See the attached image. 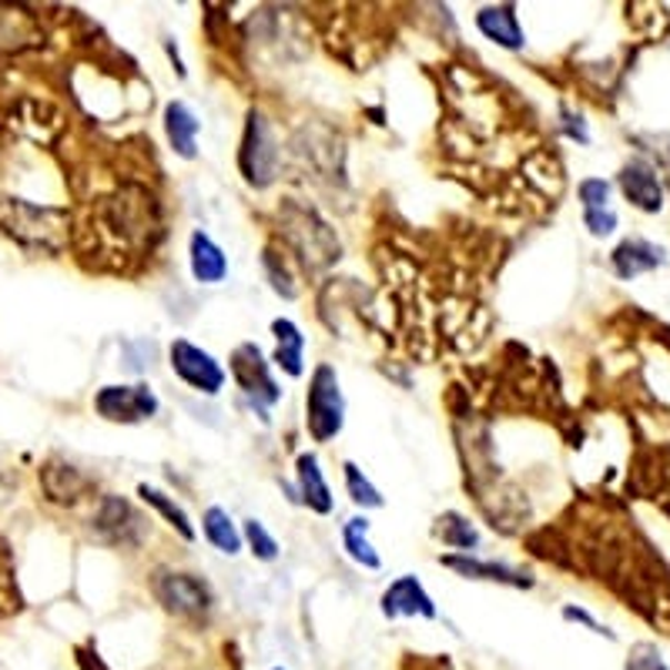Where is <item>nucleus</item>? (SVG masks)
I'll return each mask as SVG.
<instances>
[{"mask_svg":"<svg viewBox=\"0 0 670 670\" xmlns=\"http://www.w3.org/2000/svg\"><path fill=\"white\" fill-rule=\"evenodd\" d=\"M305 426L315 443H328L343 433L346 426V396L339 386V376L328 363L315 366L308 376V393H305Z\"/></svg>","mask_w":670,"mask_h":670,"instance_id":"1","label":"nucleus"},{"mask_svg":"<svg viewBox=\"0 0 670 670\" xmlns=\"http://www.w3.org/2000/svg\"><path fill=\"white\" fill-rule=\"evenodd\" d=\"M238 168L242 179L252 189H268L278 175V141L275 128L265 111L252 108L245 114V131H242V148H238Z\"/></svg>","mask_w":670,"mask_h":670,"instance_id":"2","label":"nucleus"},{"mask_svg":"<svg viewBox=\"0 0 670 670\" xmlns=\"http://www.w3.org/2000/svg\"><path fill=\"white\" fill-rule=\"evenodd\" d=\"M151 587H154L158 603H161L168 613L185 617V620H202V617L212 613L215 597H212L209 583H205L202 577H195V573L161 570V573H154Z\"/></svg>","mask_w":670,"mask_h":670,"instance_id":"3","label":"nucleus"},{"mask_svg":"<svg viewBox=\"0 0 670 670\" xmlns=\"http://www.w3.org/2000/svg\"><path fill=\"white\" fill-rule=\"evenodd\" d=\"M232 376H235L238 389L248 396L252 409H258V416L268 423V409L282 399V389L272 379V369H268V363L255 343H242L232 353Z\"/></svg>","mask_w":670,"mask_h":670,"instance_id":"4","label":"nucleus"},{"mask_svg":"<svg viewBox=\"0 0 670 670\" xmlns=\"http://www.w3.org/2000/svg\"><path fill=\"white\" fill-rule=\"evenodd\" d=\"M168 359H172V373L185 386H192L195 393H202V396H219L222 393L225 369L209 349H202V346H195L189 339H175L172 349H168Z\"/></svg>","mask_w":670,"mask_h":670,"instance_id":"5","label":"nucleus"},{"mask_svg":"<svg viewBox=\"0 0 670 670\" xmlns=\"http://www.w3.org/2000/svg\"><path fill=\"white\" fill-rule=\"evenodd\" d=\"M158 396L151 393V386L134 383V386H104L94 396V409L101 419L108 423H121V426H134L144 423L158 413Z\"/></svg>","mask_w":670,"mask_h":670,"instance_id":"6","label":"nucleus"},{"mask_svg":"<svg viewBox=\"0 0 670 670\" xmlns=\"http://www.w3.org/2000/svg\"><path fill=\"white\" fill-rule=\"evenodd\" d=\"M379 610H383L386 620H403V617L436 620V617H439L433 597L426 593V587H423L419 577H413V573H403V577H396V580L386 587V593H383V600H379Z\"/></svg>","mask_w":670,"mask_h":670,"instance_id":"7","label":"nucleus"},{"mask_svg":"<svg viewBox=\"0 0 670 670\" xmlns=\"http://www.w3.org/2000/svg\"><path fill=\"white\" fill-rule=\"evenodd\" d=\"M617 185H620L623 199H627L633 209H640V212H647V215H653V212L663 209V185H660L657 172H653L647 161H640V158L627 161V164L620 168V175H617Z\"/></svg>","mask_w":670,"mask_h":670,"instance_id":"8","label":"nucleus"},{"mask_svg":"<svg viewBox=\"0 0 670 670\" xmlns=\"http://www.w3.org/2000/svg\"><path fill=\"white\" fill-rule=\"evenodd\" d=\"M443 567L456 570L459 577L466 580H486V583H499V587H514V590H530L537 580L520 570V567H510V564H493V560H479V557H469V554H453V557H443Z\"/></svg>","mask_w":670,"mask_h":670,"instance_id":"9","label":"nucleus"},{"mask_svg":"<svg viewBox=\"0 0 670 670\" xmlns=\"http://www.w3.org/2000/svg\"><path fill=\"white\" fill-rule=\"evenodd\" d=\"M476 28L486 41H493L496 48H507V51H524L527 34L520 28L517 8L514 4H496V8H483L476 14Z\"/></svg>","mask_w":670,"mask_h":670,"instance_id":"10","label":"nucleus"},{"mask_svg":"<svg viewBox=\"0 0 670 670\" xmlns=\"http://www.w3.org/2000/svg\"><path fill=\"white\" fill-rule=\"evenodd\" d=\"M164 134H168V144H172V151L179 158H185V161L199 158L202 121L185 101H168V108H164Z\"/></svg>","mask_w":670,"mask_h":670,"instance_id":"11","label":"nucleus"},{"mask_svg":"<svg viewBox=\"0 0 670 670\" xmlns=\"http://www.w3.org/2000/svg\"><path fill=\"white\" fill-rule=\"evenodd\" d=\"M610 265L617 272V278H637L643 272H653L660 265H667V252L647 238H623L613 255H610Z\"/></svg>","mask_w":670,"mask_h":670,"instance_id":"12","label":"nucleus"},{"mask_svg":"<svg viewBox=\"0 0 670 670\" xmlns=\"http://www.w3.org/2000/svg\"><path fill=\"white\" fill-rule=\"evenodd\" d=\"M295 476H298V499L305 502V507L318 517L332 514L335 499H332V489L325 483V473L318 466V456L315 453H302L295 459Z\"/></svg>","mask_w":670,"mask_h":670,"instance_id":"13","label":"nucleus"},{"mask_svg":"<svg viewBox=\"0 0 670 670\" xmlns=\"http://www.w3.org/2000/svg\"><path fill=\"white\" fill-rule=\"evenodd\" d=\"M272 335H275V366L292 376L302 379L305 376V335L292 318H275L272 322Z\"/></svg>","mask_w":670,"mask_h":670,"instance_id":"14","label":"nucleus"},{"mask_svg":"<svg viewBox=\"0 0 670 670\" xmlns=\"http://www.w3.org/2000/svg\"><path fill=\"white\" fill-rule=\"evenodd\" d=\"M189 255H192V275H195V282H202V285H219V282H225V275H229V258H225L222 245H219L212 235L195 232L192 242H189Z\"/></svg>","mask_w":670,"mask_h":670,"instance_id":"15","label":"nucleus"},{"mask_svg":"<svg viewBox=\"0 0 670 670\" xmlns=\"http://www.w3.org/2000/svg\"><path fill=\"white\" fill-rule=\"evenodd\" d=\"M202 534H205V540L219 550V554H225V557H235V554H242V530L235 527V520L229 517V510H222V507H209L205 514H202Z\"/></svg>","mask_w":670,"mask_h":670,"instance_id":"16","label":"nucleus"},{"mask_svg":"<svg viewBox=\"0 0 670 670\" xmlns=\"http://www.w3.org/2000/svg\"><path fill=\"white\" fill-rule=\"evenodd\" d=\"M433 534H436V540H439L443 547H453V550H459V554H469V550L479 547V530H476L463 514H453V510L436 520Z\"/></svg>","mask_w":670,"mask_h":670,"instance_id":"17","label":"nucleus"},{"mask_svg":"<svg viewBox=\"0 0 670 670\" xmlns=\"http://www.w3.org/2000/svg\"><path fill=\"white\" fill-rule=\"evenodd\" d=\"M138 496L148 502V507H154L168 524H172L175 530H179V537H185L189 544L195 540V527H192V520H189V514L179 507V502L172 499V496H168V493H161L158 486H148V483H141L138 486Z\"/></svg>","mask_w":670,"mask_h":670,"instance_id":"18","label":"nucleus"},{"mask_svg":"<svg viewBox=\"0 0 670 670\" xmlns=\"http://www.w3.org/2000/svg\"><path fill=\"white\" fill-rule=\"evenodd\" d=\"M366 534H369V520H366V517L349 520V524L343 527V547H346V554H349L359 567H366V570H379L383 560H379V554L373 550V544H369Z\"/></svg>","mask_w":670,"mask_h":670,"instance_id":"19","label":"nucleus"},{"mask_svg":"<svg viewBox=\"0 0 670 670\" xmlns=\"http://www.w3.org/2000/svg\"><path fill=\"white\" fill-rule=\"evenodd\" d=\"M343 473H346V489H349V499L356 502V507H363V510H379L383 507V493L373 486V479L356 466V463H346L343 466Z\"/></svg>","mask_w":670,"mask_h":670,"instance_id":"20","label":"nucleus"},{"mask_svg":"<svg viewBox=\"0 0 670 670\" xmlns=\"http://www.w3.org/2000/svg\"><path fill=\"white\" fill-rule=\"evenodd\" d=\"M242 540L248 544L252 557L262 560V564H272V560L278 557V540L265 530L262 520H245V527H242Z\"/></svg>","mask_w":670,"mask_h":670,"instance_id":"21","label":"nucleus"},{"mask_svg":"<svg viewBox=\"0 0 670 670\" xmlns=\"http://www.w3.org/2000/svg\"><path fill=\"white\" fill-rule=\"evenodd\" d=\"M610 182H603V179H583L580 185H577V195H580V205H583V212H603V209H610Z\"/></svg>","mask_w":670,"mask_h":670,"instance_id":"22","label":"nucleus"},{"mask_svg":"<svg viewBox=\"0 0 670 670\" xmlns=\"http://www.w3.org/2000/svg\"><path fill=\"white\" fill-rule=\"evenodd\" d=\"M623 670H670V667L653 643H633L623 660Z\"/></svg>","mask_w":670,"mask_h":670,"instance_id":"23","label":"nucleus"},{"mask_svg":"<svg viewBox=\"0 0 670 670\" xmlns=\"http://www.w3.org/2000/svg\"><path fill=\"white\" fill-rule=\"evenodd\" d=\"M265 268H268L272 288H275L282 298H295V295H298V288H295V282H292L285 262H282V268H278V255H275V252H265Z\"/></svg>","mask_w":670,"mask_h":670,"instance_id":"24","label":"nucleus"},{"mask_svg":"<svg viewBox=\"0 0 670 670\" xmlns=\"http://www.w3.org/2000/svg\"><path fill=\"white\" fill-rule=\"evenodd\" d=\"M583 225L593 238H607L613 235L617 229V212L613 209H603V212H583Z\"/></svg>","mask_w":670,"mask_h":670,"instance_id":"25","label":"nucleus"},{"mask_svg":"<svg viewBox=\"0 0 670 670\" xmlns=\"http://www.w3.org/2000/svg\"><path fill=\"white\" fill-rule=\"evenodd\" d=\"M564 620H570V623H580V627H587L590 633H600V637H607V640H613V630H607L590 610H583V607H573V603H567L564 607Z\"/></svg>","mask_w":670,"mask_h":670,"instance_id":"26","label":"nucleus"},{"mask_svg":"<svg viewBox=\"0 0 670 670\" xmlns=\"http://www.w3.org/2000/svg\"><path fill=\"white\" fill-rule=\"evenodd\" d=\"M560 118H564V134L567 138H573V141H580V144H587L590 141V131H587V124H583V118L580 114H573V111H560Z\"/></svg>","mask_w":670,"mask_h":670,"instance_id":"27","label":"nucleus"},{"mask_svg":"<svg viewBox=\"0 0 670 670\" xmlns=\"http://www.w3.org/2000/svg\"><path fill=\"white\" fill-rule=\"evenodd\" d=\"M74 653H78V667H81V670H111V667L101 660V653H98V647H94V643L78 647Z\"/></svg>","mask_w":670,"mask_h":670,"instance_id":"28","label":"nucleus"},{"mask_svg":"<svg viewBox=\"0 0 670 670\" xmlns=\"http://www.w3.org/2000/svg\"><path fill=\"white\" fill-rule=\"evenodd\" d=\"M4 560H8V557H4V547H0V600H4L8 590H11V570H8Z\"/></svg>","mask_w":670,"mask_h":670,"instance_id":"29","label":"nucleus"},{"mask_svg":"<svg viewBox=\"0 0 670 670\" xmlns=\"http://www.w3.org/2000/svg\"><path fill=\"white\" fill-rule=\"evenodd\" d=\"M272 670H285V667H272Z\"/></svg>","mask_w":670,"mask_h":670,"instance_id":"30","label":"nucleus"}]
</instances>
